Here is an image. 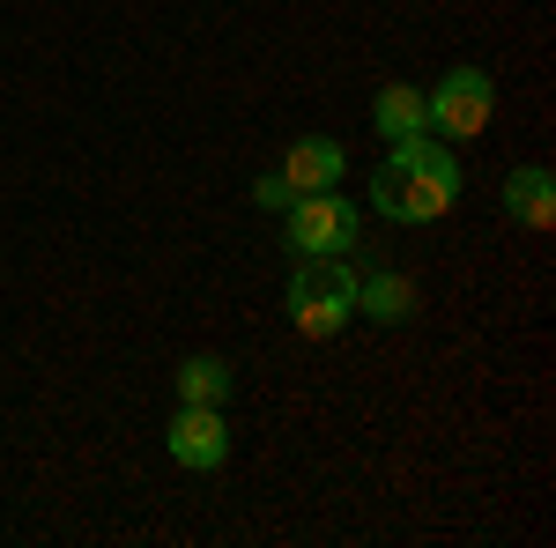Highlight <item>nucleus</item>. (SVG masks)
I'll list each match as a JSON object with an SVG mask.
<instances>
[{
	"instance_id": "obj_1",
	"label": "nucleus",
	"mask_w": 556,
	"mask_h": 548,
	"mask_svg": "<svg viewBox=\"0 0 556 548\" xmlns=\"http://www.w3.org/2000/svg\"><path fill=\"white\" fill-rule=\"evenodd\" d=\"M386 156L401 164V208H393V222H401V230H424V222H438V215H453L460 186H468V170H460V156H453L438 133L386 141Z\"/></svg>"
},
{
	"instance_id": "obj_2",
	"label": "nucleus",
	"mask_w": 556,
	"mask_h": 548,
	"mask_svg": "<svg viewBox=\"0 0 556 548\" xmlns=\"http://www.w3.org/2000/svg\"><path fill=\"white\" fill-rule=\"evenodd\" d=\"M282 311L304 341H334L356 319V267L349 259H298V275L282 282Z\"/></svg>"
},
{
	"instance_id": "obj_3",
	"label": "nucleus",
	"mask_w": 556,
	"mask_h": 548,
	"mask_svg": "<svg viewBox=\"0 0 556 548\" xmlns=\"http://www.w3.org/2000/svg\"><path fill=\"white\" fill-rule=\"evenodd\" d=\"M356 238H364V215H356V201H342V186L298 193V201L282 208V245L298 259H349Z\"/></svg>"
},
{
	"instance_id": "obj_4",
	"label": "nucleus",
	"mask_w": 556,
	"mask_h": 548,
	"mask_svg": "<svg viewBox=\"0 0 556 548\" xmlns=\"http://www.w3.org/2000/svg\"><path fill=\"white\" fill-rule=\"evenodd\" d=\"M424 112H430V133L475 141V133L490 127V112H497V82H490V67H453V75L424 97Z\"/></svg>"
},
{
	"instance_id": "obj_5",
	"label": "nucleus",
	"mask_w": 556,
	"mask_h": 548,
	"mask_svg": "<svg viewBox=\"0 0 556 548\" xmlns=\"http://www.w3.org/2000/svg\"><path fill=\"white\" fill-rule=\"evenodd\" d=\"M164 453H172L186 474H215V467L230 460V422H223V408L178 400V416L164 422Z\"/></svg>"
},
{
	"instance_id": "obj_6",
	"label": "nucleus",
	"mask_w": 556,
	"mask_h": 548,
	"mask_svg": "<svg viewBox=\"0 0 556 548\" xmlns=\"http://www.w3.org/2000/svg\"><path fill=\"white\" fill-rule=\"evenodd\" d=\"M342 141H327V133H298L290 149H282V178H290V193H327V186H342Z\"/></svg>"
},
{
	"instance_id": "obj_7",
	"label": "nucleus",
	"mask_w": 556,
	"mask_h": 548,
	"mask_svg": "<svg viewBox=\"0 0 556 548\" xmlns=\"http://www.w3.org/2000/svg\"><path fill=\"white\" fill-rule=\"evenodd\" d=\"M356 319L408 327V319H416V282H408V275H393V267H371V275H356Z\"/></svg>"
},
{
	"instance_id": "obj_8",
	"label": "nucleus",
	"mask_w": 556,
	"mask_h": 548,
	"mask_svg": "<svg viewBox=\"0 0 556 548\" xmlns=\"http://www.w3.org/2000/svg\"><path fill=\"white\" fill-rule=\"evenodd\" d=\"M505 215L527 222V230H549V222H556V178H549V164L505 170Z\"/></svg>"
},
{
	"instance_id": "obj_9",
	"label": "nucleus",
	"mask_w": 556,
	"mask_h": 548,
	"mask_svg": "<svg viewBox=\"0 0 556 548\" xmlns=\"http://www.w3.org/2000/svg\"><path fill=\"white\" fill-rule=\"evenodd\" d=\"M371 127H379V141H408V133H430L424 89H408V82H386L379 97H371Z\"/></svg>"
},
{
	"instance_id": "obj_10",
	"label": "nucleus",
	"mask_w": 556,
	"mask_h": 548,
	"mask_svg": "<svg viewBox=\"0 0 556 548\" xmlns=\"http://www.w3.org/2000/svg\"><path fill=\"white\" fill-rule=\"evenodd\" d=\"M172 385H178V400L223 408V400H230V364H223V356H186V364L172 371Z\"/></svg>"
},
{
	"instance_id": "obj_11",
	"label": "nucleus",
	"mask_w": 556,
	"mask_h": 548,
	"mask_svg": "<svg viewBox=\"0 0 556 548\" xmlns=\"http://www.w3.org/2000/svg\"><path fill=\"white\" fill-rule=\"evenodd\" d=\"M253 201H260L267 215H282L298 193H290V178H282V170H260V178H253Z\"/></svg>"
}]
</instances>
